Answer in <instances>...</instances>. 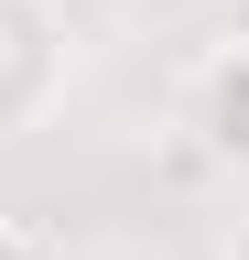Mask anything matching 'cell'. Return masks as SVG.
<instances>
[{
  "label": "cell",
  "mask_w": 249,
  "mask_h": 260,
  "mask_svg": "<svg viewBox=\"0 0 249 260\" xmlns=\"http://www.w3.org/2000/svg\"><path fill=\"white\" fill-rule=\"evenodd\" d=\"M76 76H87V32L65 0H0V141H33L76 98Z\"/></svg>",
  "instance_id": "cell-1"
},
{
  "label": "cell",
  "mask_w": 249,
  "mask_h": 260,
  "mask_svg": "<svg viewBox=\"0 0 249 260\" xmlns=\"http://www.w3.org/2000/svg\"><path fill=\"white\" fill-rule=\"evenodd\" d=\"M173 130H184V152H195V162H217V174H249V44L195 54Z\"/></svg>",
  "instance_id": "cell-2"
},
{
  "label": "cell",
  "mask_w": 249,
  "mask_h": 260,
  "mask_svg": "<svg viewBox=\"0 0 249 260\" xmlns=\"http://www.w3.org/2000/svg\"><path fill=\"white\" fill-rule=\"evenodd\" d=\"M0 260H65V249H54L44 228H22V217H0Z\"/></svg>",
  "instance_id": "cell-3"
},
{
  "label": "cell",
  "mask_w": 249,
  "mask_h": 260,
  "mask_svg": "<svg viewBox=\"0 0 249 260\" xmlns=\"http://www.w3.org/2000/svg\"><path fill=\"white\" fill-rule=\"evenodd\" d=\"M217 44H249V0H217Z\"/></svg>",
  "instance_id": "cell-4"
},
{
  "label": "cell",
  "mask_w": 249,
  "mask_h": 260,
  "mask_svg": "<svg viewBox=\"0 0 249 260\" xmlns=\"http://www.w3.org/2000/svg\"><path fill=\"white\" fill-rule=\"evenodd\" d=\"M217 260H249V206H238L228 228H217Z\"/></svg>",
  "instance_id": "cell-5"
}]
</instances>
